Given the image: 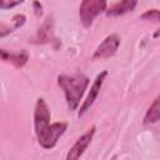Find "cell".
Segmentation results:
<instances>
[{
	"label": "cell",
	"mask_w": 160,
	"mask_h": 160,
	"mask_svg": "<svg viewBox=\"0 0 160 160\" xmlns=\"http://www.w3.org/2000/svg\"><path fill=\"white\" fill-rule=\"evenodd\" d=\"M58 84L65 94V100L70 111L78 109L80 100L89 85V78L84 74L75 75H59Z\"/></svg>",
	"instance_id": "6da1fadb"
},
{
	"label": "cell",
	"mask_w": 160,
	"mask_h": 160,
	"mask_svg": "<svg viewBox=\"0 0 160 160\" xmlns=\"http://www.w3.org/2000/svg\"><path fill=\"white\" fill-rule=\"evenodd\" d=\"M106 9L105 0H84L79 8L80 21L85 28H90L92 25L94 19Z\"/></svg>",
	"instance_id": "7a4b0ae2"
},
{
	"label": "cell",
	"mask_w": 160,
	"mask_h": 160,
	"mask_svg": "<svg viewBox=\"0 0 160 160\" xmlns=\"http://www.w3.org/2000/svg\"><path fill=\"white\" fill-rule=\"evenodd\" d=\"M50 110L42 98H39L34 110V128L36 139L40 138L50 126Z\"/></svg>",
	"instance_id": "3957f363"
},
{
	"label": "cell",
	"mask_w": 160,
	"mask_h": 160,
	"mask_svg": "<svg viewBox=\"0 0 160 160\" xmlns=\"http://www.w3.org/2000/svg\"><path fill=\"white\" fill-rule=\"evenodd\" d=\"M66 128H68V124L62 122V121L51 124L49 126V129L40 138H38L39 145L41 148H44V149H52L56 145V142L60 139V136H62V134L65 132Z\"/></svg>",
	"instance_id": "277c9868"
},
{
	"label": "cell",
	"mask_w": 160,
	"mask_h": 160,
	"mask_svg": "<svg viewBox=\"0 0 160 160\" xmlns=\"http://www.w3.org/2000/svg\"><path fill=\"white\" fill-rule=\"evenodd\" d=\"M120 45V38L116 34H111L109 36H106L101 44L96 48V50L94 51L92 58L94 59H109L111 56H114L119 49Z\"/></svg>",
	"instance_id": "5b68a950"
},
{
	"label": "cell",
	"mask_w": 160,
	"mask_h": 160,
	"mask_svg": "<svg viewBox=\"0 0 160 160\" xmlns=\"http://www.w3.org/2000/svg\"><path fill=\"white\" fill-rule=\"evenodd\" d=\"M94 134H95V126L90 128L86 132H84L80 138H78V140L75 141L72 148L68 151L65 160H79L80 156L86 150V148L90 145V142H91V140L94 138Z\"/></svg>",
	"instance_id": "8992f818"
},
{
	"label": "cell",
	"mask_w": 160,
	"mask_h": 160,
	"mask_svg": "<svg viewBox=\"0 0 160 160\" xmlns=\"http://www.w3.org/2000/svg\"><path fill=\"white\" fill-rule=\"evenodd\" d=\"M106 75H108V71H101V72L95 78L94 82H92V85H91V88H90V90H89V94H88L86 99L84 100V102H82L81 106H80V110H79V112H78V116H79V118L82 116V115L90 109V106L95 102V100H96V98H98V95H99V92H100V89H101V86H102V82H104Z\"/></svg>",
	"instance_id": "52a82bcc"
},
{
	"label": "cell",
	"mask_w": 160,
	"mask_h": 160,
	"mask_svg": "<svg viewBox=\"0 0 160 160\" xmlns=\"http://www.w3.org/2000/svg\"><path fill=\"white\" fill-rule=\"evenodd\" d=\"M135 6H136V1H134V0H124V1L116 2L112 6H110L106 10V15L108 16H120V15H124V14H126L129 11H132Z\"/></svg>",
	"instance_id": "ba28073f"
},
{
	"label": "cell",
	"mask_w": 160,
	"mask_h": 160,
	"mask_svg": "<svg viewBox=\"0 0 160 160\" xmlns=\"http://www.w3.org/2000/svg\"><path fill=\"white\" fill-rule=\"evenodd\" d=\"M36 39H38V42L40 44H46L52 40V18L51 16H48L42 22V25L38 29Z\"/></svg>",
	"instance_id": "9c48e42d"
},
{
	"label": "cell",
	"mask_w": 160,
	"mask_h": 160,
	"mask_svg": "<svg viewBox=\"0 0 160 160\" xmlns=\"http://www.w3.org/2000/svg\"><path fill=\"white\" fill-rule=\"evenodd\" d=\"M1 58H2V60L14 64L16 68H22V66L26 64L28 59H29L26 51H20V52H8L5 49H1Z\"/></svg>",
	"instance_id": "30bf717a"
},
{
	"label": "cell",
	"mask_w": 160,
	"mask_h": 160,
	"mask_svg": "<svg viewBox=\"0 0 160 160\" xmlns=\"http://www.w3.org/2000/svg\"><path fill=\"white\" fill-rule=\"evenodd\" d=\"M159 120H160V95H158L152 101V104L149 106L144 116V124H155Z\"/></svg>",
	"instance_id": "8fae6325"
},
{
	"label": "cell",
	"mask_w": 160,
	"mask_h": 160,
	"mask_svg": "<svg viewBox=\"0 0 160 160\" xmlns=\"http://www.w3.org/2000/svg\"><path fill=\"white\" fill-rule=\"evenodd\" d=\"M140 18L144 19V20L160 22V10H158V9H150V10H146L144 14H141Z\"/></svg>",
	"instance_id": "7c38bea8"
},
{
	"label": "cell",
	"mask_w": 160,
	"mask_h": 160,
	"mask_svg": "<svg viewBox=\"0 0 160 160\" xmlns=\"http://www.w3.org/2000/svg\"><path fill=\"white\" fill-rule=\"evenodd\" d=\"M25 20H26L25 15H22V14H18V15H15V16L12 18L14 29H19V28H21V26L25 24Z\"/></svg>",
	"instance_id": "4fadbf2b"
},
{
	"label": "cell",
	"mask_w": 160,
	"mask_h": 160,
	"mask_svg": "<svg viewBox=\"0 0 160 160\" xmlns=\"http://www.w3.org/2000/svg\"><path fill=\"white\" fill-rule=\"evenodd\" d=\"M22 1H10V2H6L5 0H1L0 1V8L1 9H8V8H14L16 5H20Z\"/></svg>",
	"instance_id": "5bb4252c"
},
{
	"label": "cell",
	"mask_w": 160,
	"mask_h": 160,
	"mask_svg": "<svg viewBox=\"0 0 160 160\" xmlns=\"http://www.w3.org/2000/svg\"><path fill=\"white\" fill-rule=\"evenodd\" d=\"M32 8H34V12L38 18H40L42 15V5L39 1H34L32 2Z\"/></svg>",
	"instance_id": "9a60e30c"
},
{
	"label": "cell",
	"mask_w": 160,
	"mask_h": 160,
	"mask_svg": "<svg viewBox=\"0 0 160 160\" xmlns=\"http://www.w3.org/2000/svg\"><path fill=\"white\" fill-rule=\"evenodd\" d=\"M152 36H154V38H159V36H160V28L154 32V35H152Z\"/></svg>",
	"instance_id": "2e32d148"
}]
</instances>
